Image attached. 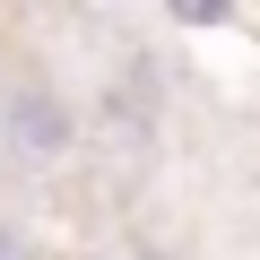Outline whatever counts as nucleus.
<instances>
[{
  "label": "nucleus",
  "mask_w": 260,
  "mask_h": 260,
  "mask_svg": "<svg viewBox=\"0 0 260 260\" xmlns=\"http://www.w3.org/2000/svg\"><path fill=\"white\" fill-rule=\"evenodd\" d=\"M139 260H165V251H139Z\"/></svg>",
  "instance_id": "nucleus-4"
},
{
  "label": "nucleus",
  "mask_w": 260,
  "mask_h": 260,
  "mask_svg": "<svg viewBox=\"0 0 260 260\" xmlns=\"http://www.w3.org/2000/svg\"><path fill=\"white\" fill-rule=\"evenodd\" d=\"M165 9H174V26H234V9H243V0H165Z\"/></svg>",
  "instance_id": "nucleus-2"
},
{
  "label": "nucleus",
  "mask_w": 260,
  "mask_h": 260,
  "mask_svg": "<svg viewBox=\"0 0 260 260\" xmlns=\"http://www.w3.org/2000/svg\"><path fill=\"white\" fill-rule=\"evenodd\" d=\"M0 260H44V243H35L18 217H0Z\"/></svg>",
  "instance_id": "nucleus-3"
},
{
  "label": "nucleus",
  "mask_w": 260,
  "mask_h": 260,
  "mask_svg": "<svg viewBox=\"0 0 260 260\" xmlns=\"http://www.w3.org/2000/svg\"><path fill=\"white\" fill-rule=\"evenodd\" d=\"M87 260H104V251H87Z\"/></svg>",
  "instance_id": "nucleus-5"
},
{
  "label": "nucleus",
  "mask_w": 260,
  "mask_h": 260,
  "mask_svg": "<svg viewBox=\"0 0 260 260\" xmlns=\"http://www.w3.org/2000/svg\"><path fill=\"white\" fill-rule=\"evenodd\" d=\"M78 148V113L61 87L44 78H18V87H0V165H18V174H44Z\"/></svg>",
  "instance_id": "nucleus-1"
}]
</instances>
